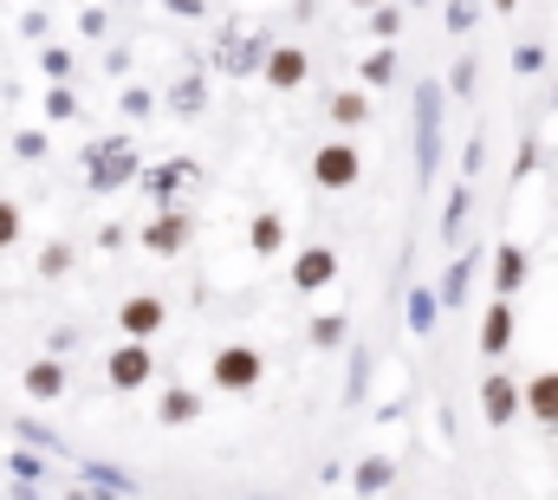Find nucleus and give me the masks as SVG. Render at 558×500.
<instances>
[{
	"mask_svg": "<svg viewBox=\"0 0 558 500\" xmlns=\"http://www.w3.org/2000/svg\"><path fill=\"white\" fill-rule=\"evenodd\" d=\"M357 176H364L357 143H325V150L312 156V182H318V189H351Z\"/></svg>",
	"mask_w": 558,
	"mask_h": 500,
	"instance_id": "nucleus-3",
	"label": "nucleus"
},
{
	"mask_svg": "<svg viewBox=\"0 0 558 500\" xmlns=\"http://www.w3.org/2000/svg\"><path fill=\"white\" fill-rule=\"evenodd\" d=\"M468 202H474L468 189H454V195H448V222H441V228H448V241L461 235V222H468Z\"/></svg>",
	"mask_w": 558,
	"mask_h": 500,
	"instance_id": "nucleus-21",
	"label": "nucleus"
},
{
	"mask_svg": "<svg viewBox=\"0 0 558 500\" xmlns=\"http://www.w3.org/2000/svg\"><path fill=\"white\" fill-rule=\"evenodd\" d=\"M435 163H441V92L435 79L416 92V176L435 182Z\"/></svg>",
	"mask_w": 558,
	"mask_h": 500,
	"instance_id": "nucleus-1",
	"label": "nucleus"
},
{
	"mask_svg": "<svg viewBox=\"0 0 558 500\" xmlns=\"http://www.w3.org/2000/svg\"><path fill=\"white\" fill-rule=\"evenodd\" d=\"M182 182H195V163H162V169L149 176V195H156V202H169Z\"/></svg>",
	"mask_w": 558,
	"mask_h": 500,
	"instance_id": "nucleus-17",
	"label": "nucleus"
},
{
	"mask_svg": "<svg viewBox=\"0 0 558 500\" xmlns=\"http://www.w3.org/2000/svg\"><path fill=\"white\" fill-rule=\"evenodd\" d=\"M331 279H338V253L331 248H305L292 260V286H299V293H318V286H331Z\"/></svg>",
	"mask_w": 558,
	"mask_h": 500,
	"instance_id": "nucleus-8",
	"label": "nucleus"
},
{
	"mask_svg": "<svg viewBox=\"0 0 558 500\" xmlns=\"http://www.w3.org/2000/svg\"><path fill=\"white\" fill-rule=\"evenodd\" d=\"M520 286H526V248H500L494 253V293L513 299Z\"/></svg>",
	"mask_w": 558,
	"mask_h": 500,
	"instance_id": "nucleus-12",
	"label": "nucleus"
},
{
	"mask_svg": "<svg viewBox=\"0 0 558 500\" xmlns=\"http://www.w3.org/2000/svg\"><path fill=\"white\" fill-rule=\"evenodd\" d=\"M208 377H215L221 390H254V383L267 377V358H260L254 345H221L215 365H208Z\"/></svg>",
	"mask_w": 558,
	"mask_h": 500,
	"instance_id": "nucleus-2",
	"label": "nucleus"
},
{
	"mask_svg": "<svg viewBox=\"0 0 558 500\" xmlns=\"http://www.w3.org/2000/svg\"><path fill=\"white\" fill-rule=\"evenodd\" d=\"M169 7H175V13H202V0H169Z\"/></svg>",
	"mask_w": 558,
	"mask_h": 500,
	"instance_id": "nucleus-31",
	"label": "nucleus"
},
{
	"mask_svg": "<svg viewBox=\"0 0 558 500\" xmlns=\"http://www.w3.org/2000/svg\"><path fill=\"white\" fill-rule=\"evenodd\" d=\"M481 416H487L494 429H500V422H513V416H520V383L494 371L487 383H481Z\"/></svg>",
	"mask_w": 558,
	"mask_h": 500,
	"instance_id": "nucleus-6",
	"label": "nucleus"
},
{
	"mask_svg": "<svg viewBox=\"0 0 558 500\" xmlns=\"http://www.w3.org/2000/svg\"><path fill=\"white\" fill-rule=\"evenodd\" d=\"M65 266H72V248H65V241H52V248H46V260H39V273H52V279H59Z\"/></svg>",
	"mask_w": 558,
	"mask_h": 500,
	"instance_id": "nucleus-25",
	"label": "nucleus"
},
{
	"mask_svg": "<svg viewBox=\"0 0 558 500\" xmlns=\"http://www.w3.org/2000/svg\"><path fill=\"white\" fill-rule=\"evenodd\" d=\"M371 20H377V33H397V26H403V13H397V7H384V0L371 7Z\"/></svg>",
	"mask_w": 558,
	"mask_h": 500,
	"instance_id": "nucleus-27",
	"label": "nucleus"
},
{
	"mask_svg": "<svg viewBox=\"0 0 558 500\" xmlns=\"http://www.w3.org/2000/svg\"><path fill=\"white\" fill-rule=\"evenodd\" d=\"M416 7H422V0H416Z\"/></svg>",
	"mask_w": 558,
	"mask_h": 500,
	"instance_id": "nucleus-34",
	"label": "nucleus"
},
{
	"mask_svg": "<svg viewBox=\"0 0 558 500\" xmlns=\"http://www.w3.org/2000/svg\"><path fill=\"white\" fill-rule=\"evenodd\" d=\"M513 66H520V72H539V66H546V46H520V59H513Z\"/></svg>",
	"mask_w": 558,
	"mask_h": 500,
	"instance_id": "nucleus-29",
	"label": "nucleus"
},
{
	"mask_svg": "<svg viewBox=\"0 0 558 500\" xmlns=\"http://www.w3.org/2000/svg\"><path fill=\"white\" fill-rule=\"evenodd\" d=\"M357 488H364V495H371V488H390V462H364V468H357Z\"/></svg>",
	"mask_w": 558,
	"mask_h": 500,
	"instance_id": "nucleus-24",
	"label": "nucleus"
},
{
	"mask_svg": "<svg viewBox=\"0 0 558 500\" xmlns=\"http://www.w3.org/2000/svg\"><path fill=\"white\" fill-rule=\"evenodd\" d=\"M72 111H78V98H72V92H52V98H46V118H72Z\"/></svg>",
	"mask_w": 558,
	"mask_h": 500,
	"instance_id": "nucleus-28",
	"label": "nucleus"
},
{
	"mask_svg": "<svg viewBox=\"0 0 558 500\" xmlns=\"http://www.w3.org/2000/svg\"><path fill=\"white\" fill-rule=\"evenodd\" d=\"M137 176V156L131 143H92V189H118Z\"/></svg>",
	"mask_w": 558,
	"mask_h": 500,
	"instance_id": "nucleus-4",
	"label": "nucleus"
},
{
	"mask_svg": "<svg viewBox=\"0 0 558 500\" xmlns=\"http://www.w3.org/2000/svg\"><path fill=\"white\" fill-rule=\"evenodd\" d=\"M156 416H162L169 429H175V422H195V416H202V396H195V390H162Z\"/></svg>",
	"mask_w": 558,
	"mask_h": 500,
	"instance_id": "nucleus-14",
	"label": "nucleus"
},
{
	"mask_svg": "<svg viewBox=\"0 0 558 500\" xmlns=\"http://www.w3.org/2000/svg\"><path fill=\"white\" fill-rule=\"evenodd\" d=\"M468 279H474V253H461V260L441 273V299H435V306H461V299H468Z\"/></svg>",
	"mask_w": 558,
	"mask_h": 500,
	"instance_id": "nucleus-16",
	"label": "nucleus"
},
{
	"mask_svg": "<svg viewBox=\"0 0 558 500\" xmlns=\"http://www.w3.org/2000/svg\"><path fill=\"white\" fill-rule=\"evenodd\" d=\"M20 241V202H0V253Z\"/></svg>",
	"mask_w": 558,
	"mask_h": 500,
	"instance_id": "nucleus-23",
	"label": "nucleus"
},
{
	"mask_svg": "<svg viewBox=\"0 0 558 500\" xmlns=\"http://www.w3.org/2000/svg\"><path fill=\"white\" fill-rule=\"evenodd\" d=\"M312 345H344V319H312Z\"/></svg>",
	"mask_w": 558,
	"mask_h": 500,
	"instance_id": "nucleus-22",
	"label": "nucleus"
},
{
	"mask_svg": "<svg viewBox=\"0 0 558 500\" xmlns=\"http://www.w3.org/2000/svg\"><path fill=\"white\" fill-rule=\"evenodd\" d=\"M507 345H513V306H507V299H494V306H487V319H481V352H487V358H500Z\"/></svg>",
	"mask_w": 558,
	"mask_h": 500,
	"instance_id": "nucleus-10",
	"label": "nucleus"
},
{
	"mask_svg": "<svg viewBox=\"0 0 558 500\" xmlns=\"http://www.w3.org/2000/svg\"><path fill=\"white\" fill-rule=\"evenodd\" d=\"M279 248H286V222H279L274 209H267V215L254 222V253H267V260H274Z\"/></svg>",
	"mask_w": 558,
	"mask_h": 500,
	"instance_id": "nucleus-19",
	"label": "nucleus"
},
{
	"mask_svg": "<svg viewBox=\"0 0 558 500\" xmlns=\"http://www.w3.org/2000/svg\"><path fill=\"white\" fill-rule=\"evenodd\" d=\"M13 150H20V156H46V136H39V130H26V136H20Z\"/></svg>",
	"mask_w": 558,
	"mask_h": 500,
	"instance_id": "nucleus-30",
	"label": "nucleus"
},
{
	"mask_svg": "<svg viewBox=\"0 0 558 500\" xmlns=\"http://www.w3.org/2000/svg\"><path fill=\"white\" fill-rule=\"evenodd\" d=\"M520 396H526V409H533L546 429H558V371H539L526 390H520Z\"/></svg>",
	"mask_w": 558,
	"mask_h": 500,
	"instance_id": "nucleus-11",
	"label": "nucleus"
},
{
	"mask_svg": "<svg viewBox=\"0 0 558 500\" xmlns=\"http://www.w3.org/2000/svg\"><path fill=\"white\" fill-rule=\"evenodd\" d=\"M513 7H520V0H494V13H513Z\"/></svg>",
	"mask_w": 558,
	"mask_h": 500,
	"instance_id": "nucleus-32",
	"label": "nucleus"
},
{
	"mask_svg": "<svg viewBox=\"0 0 558 500\" xmlns=\"http://www.w3.org/2000/svg\"><path fill=\"white\" fill-rule=\"evenodd\" d=\"M357 7H377V0H357Z\"/></svg>",
	"mask_w": 558,
	"mask_h": 500,
	"instance_id": "nucleus-33",
	"label": "nucleus"
},
{
	"mask_svg": "<svg viewBox=\"0 0 558 500\" xmlns=\"http://www.w3.org/2000/svg\"><path fill=\"white\" fill-rule=\"evenodd\" d=\"M390 79H397V52L384 46V52H371V59H364V85H390Z\"/></svg>",
	"mask_w": 558,
	"mask_h": 500,
	"instance_id": "nucleus-20",
	"label": "nucleus"
},
{
	"mask_svg": "<svg viewBox=\"0 0 558 500\" xmlns=\"http://www.w3.org/2000/svg\"><path fill=\"white\" fill-rule=\"evenodd\" d=\"M143 248H149V253H182V248H189V215L162 209V215L143 228Z\"/></svg>",
	"mask_w": 558,
	"mask_h": 500,
	"instance_id": "nucleus-9",
	"label": "nucleus"
},
{
	"mask_svg": "<svg viewBox=\"0 0 558 500\" xmlns=\"http://www.w3.org/2000/svg\"><path fill=\"white\" fill-rule=\"evenodd\" d=\"M331 118H338L344 130H357L364 118H371V98H364V92H338V98H331Z\"/></svg>",
	"mask_w": 558,
	"mask_h": 500,
	"instance_id": "nucleus-18",
	"label": "nucleus"
},
{
	"mask_svg": "<svg viewBox=\"0 0 558 500\" xmlns=\"http://www.w3.org/2000/svg\"><path fill=\"white\" fill-rule=\"evenodd\" d=\"M305 72H312V66H305L299 46H274V52H267V79H274V85H305Z\"/></svg>",
	"mask_w": 558,
	"mask_h": 500,
	"instance_id": "nucleus-13",
	"label": "nucleus"
},
{
	"mask_svg": "<svg viewBox=\"0 0 558 500\" xmlns=\"http://www.w3.org/2000/svg\"><path fill=\"white\" fill-rule=\"evenodd\" d=\"M410 306H416V312H410V325H416V332H428V319H435V293H416Z\"/></svg>",
	"mask_w": 558,
	"mask_h": 500,
	"instance_id": "nucleus-26",
	"label": "nucleus"
},
{
	"mask_svg": "<svg viewBox=\"0 0 558 500\" xmlns=\"http://www.w3.org/2000/svg\"><path fill=\"white\" fill-rule=\"evenodd\" d=\"M59 390H65V365H59V358H46V365H33V371H26V396L52 403Z\"/></svg>",
	"mask_w": 558,
	"mask_h": 500,
	"instance_id": "nucleus-15",
	"label": "nucleus"
},
{
	"mask_svg": "<svg viewBox=\"0 0 558 500\" xmlns=\"http://www.w3.org/2000/svg\"><path fill=\"white\" fill-rule=\"evenodd\" d=\"M149 371H156V358H149V345H143V338L118 345V352H111V365H105V377H111L118 390H137V383H149Z\"/></svg>",
	"mask_w": 558,
	"mask_h": 500,
	"instance_id": "nucleus-5",
	"label": "nucleus"
},
{
	"mask_svg": "<svg viewBox=\"0 0 558 500\" xmlns=\"http://www.w3.org/2000/svg\"><path fill=\"white\" fill-rule=\"evenodd\" d=\"M162 319H169V312H162V299H156V293H137V299H124V306H118V325H124L131 338H156V332H162Z\"/></svg>",
	"mask_w": 558,
	"mask_h": 500,
	"instance_id": "nucleus-7",
	"label": "nucleus"
}]
</instances>
